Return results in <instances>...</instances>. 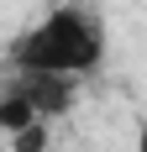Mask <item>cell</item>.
<instances>
[{
  "label": "cell",
  "instance_id": "6da1fadb",
  "mask_svg": "<svg viewBox=\"0 0 147 152\" xmlns=\"http://www.w3.org/2000/svg\"><path fill=\"white\" fill-rule=\"evenodd\" d=\"M105 63V21L79 0H63L16 31L5 47V74H53V79H89Z\"/></svg>",
  "mask_w": 147,
  "mask_h": 152
},
{
  "label": "cell",
  "instance_id": "277c9868",
  "mask_svg": "<svg viewBox=\"0 0 147 152\" xmlns=\"http://www.w3.org/2000/svg\"><path fill=\"white\" fill-rule=\"evenodd\" d=\"M132 152H147V121H137V137H132Z\"/></svg>",
  "mask_w": 147,
  "mask_h": 152
},
{
  "label": "cell",
  "instance_id": "7a4b0ae2",
  "mask_svg": "<svg viewBox=\"0 0 147 152\" xmlns=\"http://www.w3.org/2000/svg\"><path fill=\"white\" fill-rule=\"evenodd\" d=\"M79 105V79H53V74H5L0 84V131L16 137L26 126H53L58 115Z\"/></svg>",
  "mask_w": 147,
  "mask_h": 152
},
{
  "label": "cell",
  "instance_id": "3957f363",
  "mask_svg": "<svg viewBox=\"0 0 147 152\" xmlns=\"http://www.w3.org/2000/svg\"><path fill=\"white\" fill-rule=\"evenodd\" d=\"M53 137H47V126H26V131H16L11 137V152H47Z\"/></svg>",
  "mask_w": 147,
  "mask_h": 152
}]
</instances>
